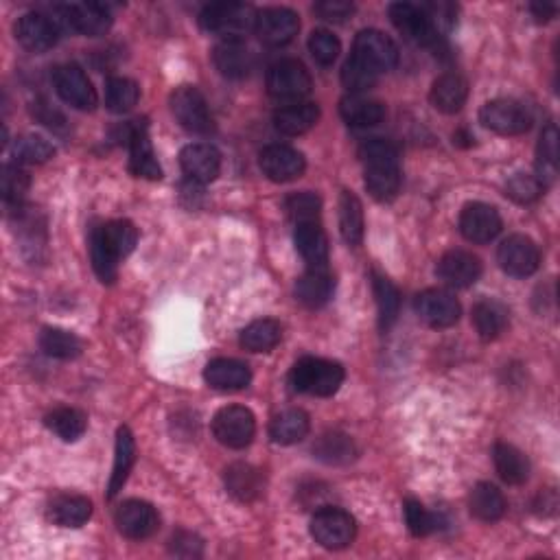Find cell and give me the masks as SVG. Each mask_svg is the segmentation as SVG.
<instances>
[{"label":"cell","mask_w":560,"mask_h":560,"mask_svg":"<svg viewBox=\"0 0 560 560\" xmlns=\"http://www.w3.org/2000/svg\"><path fill=\"white\" fill-rule=\"evenodd\" d=\"M543 182L530 173H515L506 184V195L517 204H532L543 195Z\"/></svg>","instance_id":"obj_50"},{"label":"cell","mask_w":560,"mask_h":560,"mask_svg":"<svg viewBox=\"0 0 560 560\" xmlns=\"http://www.w3.org/2000/svg\"><path fill=\"white\" fill-rule=\"evenodd\" d=\"M539 178L543 182V186L547 182H552L558 173V130L556 125H547L543 134H541V143H539Z\"/></svg>","instance_id":"obj_46"},{"label":"cell","mask_w":560,"mask_h":560,"mask_svg":"<svg viewBox=\"0 0 560 560\" xmlns=\"http://www.w3.org/2000/svg\"><path fill=\"white\" fill-rule=\"evenodd\" d=\"M53 86L64 103L81 112H92L97 108L99 97L92 88V81L84 73V68L77 64H62L55 68Z\"/></svg>","instance_id":"obj_11"},{"label":"cell","mask_w":560,"mask_h":560,"mask_svg":"<svg viewBox=\"0 0 560 560\" xmlns=\"http://www.w3.org/2000/svg\"><path fill=\"white\" fill-rule=\"evenodd\" d=\"M364 206H361L359 197L350 191H344L340 197V230L346 243L359 245L364 241Z\"/></svg>","instance_id":"obj_41"},{"label":"cell","mask_w":560,"mask_h":560,"mask_svg":"<svg viewBox=\"0 0 560 560\" xmlns=\"http://www.w3.org/2000/svg\"><path fill=\"white\" fill-rule=\"evenodd\" d=\"M46 512L60 528H81L92 517V504L81 495H57Z\"/></svg>","instance_id":"obj_31"},{"label":"cell","mask_w":560,"mask_h":560,"mask_svg":"<svg viewBox=\"0 0 560 560\" xmlns=\"http://www.w3.org/2000/svg\"><path fill=\"white\" fill-rule=\"evenodd\" d=\"M335 291V280L333 276L324 270H318V267H311L307 274H302L296 283V296L302 302V305L309 309H320L324 307L326 302L333 298Z\"/></svg>","instance_id":"obj_28"},{"label":"cell","mask_w":560,"mask_h":560,"mask_svg":"<svg viewBox=\"0 0 560 560\" xmlns=\"http://www.w3.org/2000/svg\"><path fill=\"white\" fill-rule=\"evenodd\" d=\"M344 377L346 372L337 361L322 357H302L300 361H296L294 370H291V385H294L296 392L326 399V396H333L342 388Z\"/></svg>","instance_id":"obj_3"},{"label":"cell","mask_w":560,"mask_h":560,"mask_svg":"<svg viewBox=\"0 0 560 560\" xmlns=\"http://www.w3.org/2000/svg\"><path fill=\"white\" fill-rule=\"evenodd\" d=\"M313 11L322 20L346 22L350 16L355 14V5L353 3H346V0H322V3H315Z\"/></svg>","instance_id":"obj_53"},{"label":"cell","mask_w":560,"mask_h":560,"mask_svg":"<svg viewBox=\"0 0 560 560\" xmlns=\"http://www.w3.org/2000/svg\"><path fill=\"white\" fill-rule=\"evenodd\" d=\"M530 11H532V16L539 20V22H547L550 18H554L556 14V5H550V3H534L530 5Z\"/></svg>","instance_id":"obj_54"},{"label":"cell","mask_w":560,"mask_h":560,"mask_svg":"<svg viewBox=\"0 0 560 560\" xmlns=\"http://www.w3.org/2000/svg\"><path fill=\"white\" fill-rule=\"evenodd\" d=\"M504 228V221L495 206L484 202H471L462 208L460 232L471 243H490Z\"/></svg>","instance_id":"obj_18"},{"label":"cell","mask_w":560,"mask_h":560,"mask_svg":"<svg viewBox=\"0 0 560 560\" xmlns=\"http://www.w3.org/2000/svg\"><path fill=\"white\" fill-rule=\"evenodd\" d=\"M60 25L44 14H25L18 22H16V38L18 42L25 46V49L33 51V53H44L53 49L60 40Z\"/></svg>","instance_id":"obj_22"},{"label":"cell","mask_w":560,"mask_h":560,"mask_svg":"<svg viewBox=\"0 0 560 560\" xmlns=\"http://www.w3.org/2000/svg\"><path fill=\"white\" fill-rule=\"evenodd\" d=\"M379 81V73L372 66H368L364 60H359L357 55H350L342 66V84L353 92V95H361L368 88H372Z\"/></svg>","instance_id":"obj_45"},{"label":"cell","mask_w":560,"mask_h":560,"mask_svg":"<svg viewBox=\"0 0 560 560\" xmlns=\"http://www.w3.org/2000/svg\"><path fill=\"white\" fill-rule=\"evenodd\" d=\"M285 210L287 215L298 224H318L322 202L315 193H294L285 200Z\"/></svg>","instance_id":"obj_48"},{"label":"cell","mask_w":560,"mask_h":560,"mask_svg":"<svg viewBox=\"0 0 560 560\" xmlns=\"http://www.w3.org/2000/svg\"><path fill=\"white\" fill-rule=\"evenodd\" d=\"M315 458L326 462V464H348L355 458V442L350 436L342 434V431H329L324 434L313 447Z\"/></svg>","instance_id":"obj_42"},{"label":"cell","mask_w":560,"mask_h":560,"mask_svg":"<svg viewBox=\"0 0 560 560\" xmlns=\"http://www.w3.org/2000/svg\"><path fill=\"white\" fill-rule=\"evenodd\" d=\"M53 154L55 147L49 140L35 134L18 138L14 145V158L18 165H42V162L53 158Z\"/></svg>","instance_id":"obj_47"},{"label":"cell","mask_w":560,"mask_h":560,"mask_svg":"<svg viewBox=\"0 0 560 560\" xmlns=\"http://www.w3.org/2000/svg\"><path fill=\"white\" fill-rule=\"evenodd\" d=\"M123 140L130 147V169L138 178L160 180L162 169L158 165L156 151L151 147L145 121H132L123 127Z\"/></svg>","instance_id":"obj_14"},{"label":"cell","mask_w":560,"mask_h":560,"mask_svg":"<svg viewBox=\"0 0 560 560\" xmlns=\"http://www.w3.org/2000/svg\"><path fill=\"white\" fill-rule=\"evenodd\" d=\"M259 167L267 180L285 184L298 180L307 169L305 156L289 145H267L259 154Z\"/></svg>","instance_id":"obj_15"},{"label":"cell","mask_w":560,"mask_h":560,"mask_svg":"<svg viewBox=\"0 0 560 560\" xmlns=\"http://www.w3.org/2000/svg\"><path fill=\"white\" fill-rule=\"evenodd\" d=\"M469 508L475 519H480L484 523H495L506 515L508 504H506L504 493H501L495 484L482 482L471 490Z\"/></svg>","instance_id":"obj_32"},{"label":"cell","mask_w":560,"mask_h":560,"mask_svg":"<svg viewBox=\"0 0 560 560\" xmlns=\"http://www.w3.org/2000/svg\"><path fill=\"white\" fill-rule=\"evenodd\" d=\"M364 160V182L368 193L379 202H390L401 191V162L399 149L390 140L372 138L359 149Z\"/></svg>","instance_id":"obj_2"},{"label":"cell","mask_w":560,"mask_h":560,"mask_svg":"<svg viewBox=\"0 0 560 560\" xmlns=\"http://www.w3.org/2000/svg\"><path fill=\"white\" fill-rule=\"evenodd\" d=\"M213 62L217 70L228 79H243L250 75L254 66V53L243 38L221 40L213 51Z\"/></svg>","instance_id":"obj_24"},{"label":"cell","mask_w":560,"mask_h":560,"mask_svg":"<svg viewBox=\"0 0 560 560\" xmlns=\"http://www.w3.org/2000/svg\"><path fill=\"white\" fill-rule=\"evenodd\" d=\"M340 114L350 127H375L385 119V105L364 95H348L340 101Z\"/></svg>","instance_id":"obj_34"},{"label":"cell","mask_w":560,"mask_h":560,"mask_svg":"<svg viewBox=\"0 0 560 560\" xmlns=\"http://www.w3.org/2000/svg\"><path fill=\"white\" fill-rule=\"evenodd\" d=\"M171 112L186 132L197 136H208L215 130L213 116H210L204 95L195 86H180L173 90L169 99Z\"/></svg>","instance_id":"obj_7"},{"label":"cell","mask_w":560,"mask_h":560,"mask_svg":"<svg viewBox=\"0 0 560 560\" xmlns=\"http://www.w3.org/2000/svg\"><path fill=\"white\" fill-rule=\"evenodd\" d=\"M254 31L267 46H285L298 35L300 20L287 7H267L256 11Z\"/></svg>","instance_id":"obj_16"},{"label":"cell","mask_w":560,"mask_h":560,"mask_svg":"<svg viewBox=\"0 0 560 560\" xmlns=\"http://www.w3.org/2000/svg\"><path fill=\"white\" fill-rule=\"evenodd\" d=\"M294 241L302 259L311 267L324 270L326 263H329V239H326L324 230L318 224H298Z\"/></svg>","instance_id":"obj_33"},{"label":"cell","mask_w":560,"mask_h":560,"mask_svg":"<svg viewBox=\"0 0 560 560\" xmlns=\"http://www.w3.org/2000/svg\"><path fill=\"white\" fill-rule=\"evenodd\" d=\"M493 462L499 477L506 484L519 486L523 482H528L530 462L517 447L508 445V442H497L493 449Z\"/></svg>","instance_id":"obj_35"},{"label":"cell","mask_w":560,"mask_h":560,"mask_svg":"<svg viewBox=\"0 0 560 560\" xmlns=\"http://www.w3.org/2000/svg\"><path fill=\"white\" fill-rule=\"evenodd\" d=\"M372 291H375L377 309H379V324L383 331H388L390 326L399 318L401 311V291L388 276L372 274Z\"/></svg>","instance_id":"obj_39"},{"label":"cell","mask_w":560,"mask_h":560,"mask_svg":"<svg viewBox=\"0 0 560 560\" xmlns=\"http://www.w3.org/2000/svg\"><path fill=\"white\" fill-rule=\"evenodd\" d=\"M438 278L447 287L466 289L475 285L482 276V263L475 254L466 250H451L438 261L436 267Z\"/></svg>","instance_id":"obj_21"},{"label":"cell","mask_w":560,"mask_h":560,"mask_svg":"<svg viewBox=\"0 0 560 560\" xmlns=\"http://www.w3.org/2000/svg\"><path fill=\"white\" fill-rule=\"evenodd\" d=\"M309 51L313 55V60L320 66H331L337 57L342 53V44L337 40V35L326 29H318L311 33L309 38Z\"/></svg>","instance_id":"obj_51"},{"label":"cell","mask_w":560,"mask_h":560,"mask_svg":"<svg viewBox=\"0 0 560 560\" xmlns=\"http://www.w3.org/2000/svg\"><path fill=\"white\" fill-rule=\"evenodd\" d=\"M138 243V230L127 219L108 221L90 232V259L101 283H114L119 261L130 256Z\"/></svg>","instance_id":"obj_1"},{"label":"cell","mask_w":560,"mask_h":560,"mask_svg":"<svg viewBox=\"0 0 560 560\" xmlns=\"http://www.w3.org/2000/svg\"><path fill=\"white\" fill-rule=\"evenodd\" d=\"M320 121V108L313 101L285 103L274 114V127L285 136H302Z\"/></svg>","instance_id":"obj_26"},{"label":"cell","mask_w":560,"mask_h":560,"mask_svg":"<svg viewBox=\"0 0 560 560\" xmlns=\"http://www.w3.org/2000/svg\"><path fill=\"white\" fill-rule=\"evenodd\" d=\"M226 488L232 497L250 504V501L259 499L263 495L265 477L256 466L239 462V464H232L226 471Z\"/></svg>","instance_id":"obj_29"},{"label":"cell","mask_w":560,"mask_h":560,"mask_svg":"<svg viewBox=\"0 0 560 560\" xmlns=\"http://www.w3.org/2000/svg\"><path fill=\"white\" fill-rule=\"evenodd\" d=\"M311 429V420L302 410H287L278 414L270 425V436L276 445H296L305 440Z\"/></svg>","instance_id":"obj_38"},{"label":"cell","mask_w":560,"mask_h":560,"mask_svg":"<svg viewBox=\"0 0 560 560\" xmlns=\"http://www.w3.org/2000/svg\"><path fill=\"white\" fill-rule=\"evenodd\" d=\"M497 263L512 278H528L541 265V250L530 237L512 235L497 250Z\"/></svg>","instance_id":"obj_13"},{"label":"cell","mask_w":560,"mask_h":560,"mask_svg":"<svg viewBox=\"0 0 560 560\" xmlns=\"http://www.w3.org/2000/svg\"><path fill=\"white\" fill-rule=\"evenodd\" d=\"M44 423L57 438H62L64 442H75L86 434L88 416L81 410H75V407H57L46 416Z\"/></svg>","instance_id":"obj_40"},{"label":"cell","mask_w":560,"mask_h":560,"mask_svg":"<svg viewBox=\"0 0 560 560\" xmlns=\"http://www.w3.org/2000/svg\"><path fill=\"white\" fill-rule=\"evenodd\" d=\"M29 191V173L18 162L3 167V197L7 204H18Z\"/></svg>","instance_id":"obj_52"},{"label":"cell","mask_w":560,"mask_h":560,"mask_svg":"<svg viewBox=\"0 0 560 560\" xmlns=\"http://www.w3.org/2000/svg\"><path fill=\"white\" fill-rule=\"evenodd\" d=\"M51 18L62 31H75L90 38L105 35L112 27L110 9L99 3H70L53 7Z\"/></svg>","instance_id":"obj_4"},{"label":"cell","mask_w":560,"mask_h":560,"mask_svg":"<svg viewBox=\"0 0 560 560\" xmlns=\"http://www.w3.org/2000/svg\"><path fill=\"white\" fill-rule=\"evenodd\" d=\"M388 14L392 25L399 29V33L407 42L434 51L440 46V31L434 27V22L429 20L423 7L412 3H392Z\"/></svg>","instance_id":"obj_8"},{"label":"cell","mask_w":560,"mask_h":560,"mask_svg":"<svg viewBox=\"0 0 560 560\" xmlns=\"http://www.w3.org/2000/svg\"><path fill=\"white\" fill-rule=\"evenodd\" d=\"M313 81L307 66L298 60H280L267 70V92L283 103L305 101L311 95Z\"/></svg>","instance_id":"obj_6"},{"label":"cell","mask_w":560,"mask_h":560,"mask_svg":"<svg viewBox=\"0 0 560 560\" xmlns=\"http://www.w3.org/2000/svg\"><path fill=\"white\" fill-rule=\"evenodd\" d=\"M116 528L127 539L134 541H143L149 539L151 534H156L158 525H160V517L156 508L147 504V501L140 499H130L125 504L119 506L116 510Z\"/></svg>","instance_id":"obj_19"},{"label":"cell","mask_w":560,"mask_h":560,"mask_svg":"<svg viewBox=\"0 0 560 560\" xmlns=\"http://www.w3.org/2000/svg\"><path fill=\"white\" fill-rule=\"evenodd\" d=\"M508 320H510L508 307L495 298H484L473 307V324L482 340L486 342L497 340V337L506 331Z\"/></svg>","instance_id":"obj_30"},{"label":"cell","mask_w":560,"mask_h":560,"mask_svg":"<svg viewBox=\"0 0 560 560\" xmlns=\"http://www.w3.org/2000/svg\"><path fill=\"white\" fill-rule=\"evenodd\" d=\"M480 121L495 134L519 136L532 127V114L523 103L515 99H495L484 105L480 112Z\"/></svg>","instance_id":"obj_12"},{"label":"cell","mask_w":560,"mask_h":560,"mask_svg":"<svg viewBox=\"0 0 560 560\" xmlns=\"http://www.w3.org/2000/svg\"><path fill=\"white\" fill-rule=\"evenodd\" d=\"M403 512H405L407 528H410L414 536H429L431 532H436L440 528V517L434 515V512H429L416 499H407Z\"/></svg>","instance_id":"obj_49"},{"label":"cell","mask_w":560,"mask_h":560,"mask_svg":"<svg viewBox=\"0 0 560 560\" xmlns=\"http://www.w3.org/2000/svg\"><path fill=\"white\" fill-rule=\"evenodd\" d=\"M40 348L53 359H75L84 350V342L75 333L64 329H44L40 335Z\"/></svg>","instance_id":"obj_43"},{"label":"cell","mask_w":560,"mask_h":560,"mask_svg":"<svg viewBox=\"0 0 560 560\" xmlns=\"http://www.w3.org/2000/svg\"><path fill=\"white\" fill-rule=\"evenodd\" d=\"M416 313L434 329H449L460 320V302L445 289H427L416 296Z\"/></svg>","instance_id":"obj_20"},{"label":"cell","mask_w":560,"mask_h":560,"mask_svg":"<svg viewBox=\"0 0 560 560\" xmlns=\"http://www.w3.org/2000/svg\"><path fill=\"white\" fill-rule=\"evenodd\" d=\"M429 99L438 112L455 114L464 108L466 99H469V84L458 73H445L434 81Z\"/></svg>","instance_id":"obj_27"},{"label":"cell","mask_w":560,"mask_h":560,"mask_svg":"<svg viewBox=\"0 0 560 560\" xmlns=\"http://www.w3.org/2000/svg\"><path fill=\"white\" fill-rule=\"evenodd\" d=\"M357 523L342 508H322L311 519V536L326 550H344L355 541Z\"/></svg>","instance_id":"obj_9"},{"label":"cell","mask_w":560,"mask_h":560,"mask_svg":"<svg viewBox=\"0 0 560 560\" xmlns=\"http://www.w3.org/2000/svg\"><path fill=\"white\" fill-rule=\"evenodd\" d=\"M140 90L136 86V81L127 77H110L105 81V105L114 114H125L134 110V105L138 103Z\"/></svg>","instance_id":"obj_44"},{"label":"cell","mask_w":560,"mask_h":560,"mask_svg":"<svg viewBox=\"0 0 560 560\" xmlns=\"http://www.w3.org/2000/svg\"><path fill=\"white\" fill-rule=\"evenodd\" d=\"M180 165L186 178L197 184H210L221 171V156L213 145L193 143L186 145L180 154Z\"/></svg>","instance_id":"obj_23"},{"label":"cell","mask_w":560,"mask_h":560,"mask_svg":"<svg viewBox=\"0 0 560 560\" xmlns=\"http://www.w3.org/2000/svg\"><path fill=\"white\" fill-rule=\"evenodd\" d=\"M136 462V442L132 431L127 427H121L119 434H116V449H114V469L110 477L108 495L116 497L119 490L125 486L127 477H130L132 466Z\"/></svg>","instance_id":"obj_36"},{"label":"cell","mask_w":560,"mask_h":560,"mask_svg":"<svg viewBox=\"0 0 560 560\" xmlns=\"http://www.w3.org/2000/svg\"><path fill=\"white\" fill-rule=\"evenodd\" d=\"M280 337H283L280 324L272 318H263L245 326L241 331L239 344L245 350H250V353H270V350H274L280 344Z\"/></svg>","instance_id":"obj_37"},{"label":"cell","mask_w":560,"mask_h":560,"mask_svg":"<svg viewBox=\"0 0 560 560\" xmlns=\"http://www.w3.org/2000/svg\"><path fill=\"white\" fill-rule=\"evenodd\" d=\"M353 55L359 60H364L368 66H372L377 73H385L399 64V46L394 44L392 38L377 31V29H364L357 33L355 44H353Z\"/></svg>","instance_id":"obj_17"},{"label":"cell","mask_w":560,"mask_h":560,"mask_svg":"<svg viewBox=\"0 0 560 560\" xmlns=\"http://www.w3.org/2000/svg\"><path fill=\"white\" fill-rule=\"evenodd\" d=\"M256 9L245 3H210L202 9L200 25L208 33L226 38H241L243 33L254 29Z\"/></svg>","instance_id":"obj_5"},{"label":"cell","mask_w":560,"mask_h":560,"mask_svg":"<svg viewBox=\"0 0 560 560\" xmlns=\"http://www.w3.org/2000/svg\"><path fill=\"white\" fill-rule=\"evenodd\" d=\"M204 379L213 390L219 392H239L248 388L252 381V372L248 364H243L239 359L219 357L213 359L204 370Z\"/></svg>","instance_id":"obj_25"},{"label":"cell","mask_w":560,"mask_h":560,"mask_svg":"<svg viewBox=\"0 0 560 560\" xmlns=\"http://www.w3.org/2000/svg\"><path fill=\"white\" fill-rule=\"evenodd\" d=\"M213 434L228 449H245L252 445L256 434V418L241 405H228L213 418Z\"/></svg>","instance_id":"obj_10"}]
</instances>
